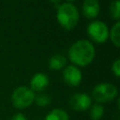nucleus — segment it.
I'll return each instance as SVG.
<instances>
[{
  "mask_svg": "<svg viewBox=\"0 0 120 120\" xmlns=\"http://www.w3.org/2000/svg\"><path fill=\"white\" fill-rule=\"evenodd\" d=\"M82 71L74 65L67 66L63 70V80L70 87L78 86L82 82Z\"/></svg>",
  "mask_w": 120,
  "mask_h": 120,
  "instance_id": "0eeeda50",
  "label": "nucleus"
},
{
  "mask_svg": "<svg viewBox=\"0 0 120 120\" xmlns=\"http://www.w3.org/2000/svg\"><path fill=\"white\" fill-rule=\"evenodd\" d=\"M109 13L110 17L112 20H115L116 22L120 19V2L119 0H113L109 7Z\"/></svg>",
  "mask_w": 120,
  "mask_h": 120,
  "instance_id": "4468645a",
  "label": "nucleus"
},
{
  "mask_svg": "<svg viewBox=\"0 0 120 120\" xmlns=\"http://www.w3.org/2000/svg\"><path fill=\"white\" fill-rule=\"evenodd\" d=\"M56 19L58 23L66 30L73 29L79 21V11L72 3H62L57 7Z\"/></svg>",
  "mask_w": 120,
  "mask_h": 120,
  "instance_id": "f03ea898",
  "label": "nucleus"
},
{
  "mask_svg": "<svg viewBox=\"0 0 120 120\" xmlns=\"http://www.w3.org/2000/svg\"><path fill=\"white\" fill-rule=\"evenodd\" d=\"M49 82H50L49 77L46 74H44L42 72H38L32 77V79L30 81V87L29 88L34 93L35 92L40 93L47 88V86L49 85Z\"/></svg>",
  "mask_w": 120,
  "mask_h": 120,
  "instance_id": "6e6552de",
  "label": "nucleus"
},
{
  "mask_svg": "<svg viewBox=\"0 0 120 120\" xmlns=\"http://www.w3.org/2000/svg\"><path fill=\"white\" fill-rule=\"evenodd\" d=\"M87 35L89 38L97 43H104L109 38L108 26L102 21H93L87 25Z\"/></svg>",
  "mask_w": 120,
  "mask_h": 120,
  "instance_id": "39448f33",
  "label": "nucleus"
},
{
  "mask_svg": "<svg viewBox=\"0 0 120 120\" xmlns=\"http://www.w3.org/2000/svg\"><path fill=\"white\" fill-rule=\"evenodd\" d=\"M34 98L35 93L28 86H19L11 95V103L16 109L22 110L34 103Z\"/></svg>",
  "mask_w": 120,
  "mask_h": 120,
  "instance_id": "20e7f679",
  "label": "nucleus"
},
{
  "mask_svg": "<svg viewBox=\"0 0 120 120\" xmlns=\"http://www.w3.org/2000/svg\"><path fill=\"white\" fill-rule=\"evenodd\" d=\"M69 106L76 112L86 111L90 108L92 99L86 93H75L69 98Z\"/></svg>",
  "mask_w": 120,
  "mask_h": 120,
  "instance_id": "423d86ee",
  "label": "nucleus"
},
{
  "mask_svg": "<svg viewBox=\"0 0 120 120\" xmlns=\"http://www.w3.org/2000/svg\"><path fill=\"white\" fill-rule=\"evenodd\" d=\"M117 87L109 82L98 83L92 90V98L98 104L112 101L117 97Z\"/></svg>",
  "mask_w": 120,
  "mask_h": 120,
  "instance_id": "7ed1b4c3",
  "label": "nucleus"
},
{
  "mask_svg": "<svg viewBox=\"0 0 120 120\" xmlns=\"http://www.w3.org/2000/svg\"><path fill=\"white\" fill-rule=\"evenodd\" d=\"M45 120H69V118L66 111L59 108H55L48 112L45 117Z\"/></svg>",
  "mask_w": 120,
  "mask_h": 120,
  "instance_id": "9b49d317",
  "label": "nucleus"
},
{
  "mask_svg": "<svg viewBox=\"0 0 120 120\" xmlns=\"http://www.w3.org/2000/svg\"><path fill=\"white\" fill-rule=\"evenodd\" d=\"M89 115L92 120H100L104 115V107L98 103L92 105L90 108Z\"/></svg>",
  "mask_w": 120,
  "mask_h": 120,
  "instance_id": "ddd939ff",
  "label": "nucleus"
},
{
  "mask_svg": "<svg viewBox=\"0 0 120 120\" xmlns=\"http://www.w3.org/2000/svg\"><path fill=\"white\" fill-rule=\"evenodd\" d=\"M68 59L74 66L86 67L95 58L96 50L94 45L87 39H80L74 42L68 49Z\"/></svg>",
  "mask_w": 120,
  "mask_h": 120,
  "instance_id": "f257e3e1",
  "label": "nucleus"
},
{
  "mask_svg": "<svg viewBox=\"0 0 120 120\" xmlns=\"http://www.w3.org/2000/svg\"><path fill=\"white\" fill-rule=\"evenodd\" d=\"M68 3H72V2H74V1H76V0H67Z\"/></svg>",
  "mask_w": 120,
  "mask_h": 120,
  "instance_id": "6ab92c4d",
  "label": "nucleus"
},
{
  "mask_svg": "<svg viewBox=\"0 0 120 120\" xmlns=\"http://www.w3.org/2000/svg\"><path fill=\"white\" fill-rule=\"evenodd\" d=\"M51 3H52V4H57V3H59V1L60 0H49Z\"/></svg>",
  "mask_w": 120,
  "mask_h": 120,
  "instance_id": "a211bd4d",
  "label": "nucleus"
},
{
  "mask_svg": "<svg viewBox=\"0 0 120 120\" xmlns=\"http://www.w3.org/2000/svg\"><path fill=\"white\" fill-rule=\"evenodd\" d=\"M112 73L115 75V77H119L120 76V60L117 58L114 60V62L112 65Z\"/></svg>",
  "mask_w": 120,
  "mask_h": 120,
  "instance_id": "dca6fc26",
  "label": "nucleus"
},
{
  "mask_svg": "<svg viewBox=\"0 0 120 120\" xmlns=\"http://www.w3.org/2000/svg\"><path fill=\"white\" fill-rule=\"evenodd\" d=\"M119 30H120V22L119 21L116 22L112 27L111 28V30L109 31V38L111 39V41L112 42V44L115 47H119L120 46V35H119Z\"/></svg>",
  "mask_w": 120,
  "mask_h": 120,
  "instance_id": "f8f14e48",
  "label": "nucleus"
},
{
  "mask_svg": "<svg viewBox=\"0 0 120 120\" xmlns=\"http://www.w3.org/2000/svg\"><path fill=\"white\" fill-rule=\"evenodd\" d=\"M10 120H27V118L25 117L24 114L21 113V112H18V113H15Z\"/></svg>",
  "mask_w": 120,
  "mask_h": 120,
  "instance_id": "f3484780",
  "label": "nucleus"
},
{
  "mask_svg": "<svg viewBox=\"0 0 120 120\" xmlns=\"http://www.w3.org/2000/svg\"><path fill=\"white\" fill-rule=\"evenodd\" d=\"M67 63V58L62 54H54L49 59V68L52 70H60L62 69Z\"/></svg>",
  "mask_w": 120,
  "mask_h": 120,
  "instance_id": "9d476101",
  "label": "nucleus"
},
{
  "mask_svg": "<svg viewBox=\"0 0 120 120\" xmlns=\"http://www.w3.org/2000/svg\"><path fill=\"white\" fill-rule=\"evenodd\" d=\"M34 102L39 107H46L51 103V98L47 94L39 93L38 95H35Z\"/></svg>",
  "mask_w": 120,
  "mask_h": 120,
  "instance_id": "2eb2a0df",
  "label": "nucleus"
},
{
  "mask_svg": "<svg viewBox=\"0 0 120 120\" xmlns=\"http://www.w3.org/2000/svg\"><path fill=\"white\" fill-rule=\"evenodd\" d=\"M100 11V5L98 0H84L82 3V13L87 19L96 18Z\"/></svg>",
  "mask_w": 120,
  "mask_h": 120,
  "instance_id": "1a4fd4ad",
  "label": "nucleus"
}]
</instances>
